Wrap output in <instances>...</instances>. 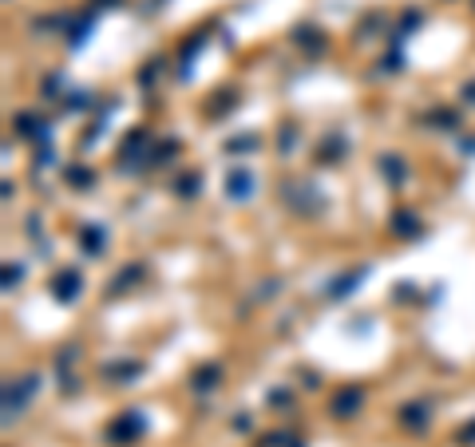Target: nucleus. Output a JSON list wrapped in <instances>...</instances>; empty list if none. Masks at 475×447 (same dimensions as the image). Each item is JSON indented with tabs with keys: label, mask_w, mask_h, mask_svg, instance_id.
Segmentation results:
<instances>
[{
	"label": "nucleus",
	"mask_w": 475,
	"mask_h": 447,
	"mask_svg": "<svg viewBox=\"0 0 475 447\" xmlns=\"http://www.w3.org/2000/svg\"><path fill=\"white\" fill-rule=\"evenodd\" d=\"M139 372V364H107V376H119L115 384H131L127 376H135Z\"/></svg>",
	"instance_id": "13"
},
{
	"label": "nucleus",
	"mask_w": 475,
	"mask_h": 447,
	"mask_svg": "<svg viewBox=\"0 0 475 447\" xmlns=\"http://www.w3.org/2000/svg\"><path fill=\"white\" fill-rule=\"evenodd\" d=\"M400 424L408 431H420V428H427V408L424 404H408L404 412H400Z\"/></svg>",
	"instance_id": "7"
},
{
	"label": "nucleus",
	"mask_w": 475,
	"mask_h": 447,
	"mask_svg": "<svg viewBox=\"0 0 475 447\" xmlns=\"http://www.w3.org/2000/svg\"><path fill=\"white\" fill-rule=\"evenodd\" d=\"M250 186H253V175L246 166H242V171H230V178H226V194H230V198L246 202V198H250Z\"/></svg>",
	"instance_id": "5"
},
{
	"label": "nucleus",
	"mask_w": 475,
	"mask_h": 447,
	"mask_svg": "<svg viewBox=\"0 0 475 447\" xmlns=\"http://www.w3.org/2000/svg\"><path fill=\"white\" fill-rule=\"evenodd\" d=\"M142 431H147V419H142L139 408H131V412H123L119 419H111V424H107V439L115 447H131Z\"/></svg>",
	"instance_id": "1"
},
{
	"label": "nucleus",
	"mask_w": 475,
	"mask_h": 447,
	"mask_svg": "<svg viewBox=\"0 0 475 447\" xmlns=\"http://www.w3.org/2000/svg\"><path fill=\"white\" fill-rule=\"evenodd\" d=\"M40 388V376H20V384H8L4 388V415L12 419V415H20V408L28 404V396Z\"/></svg>",
	"instance_id": "2"
},
{
	"label": "nucleus",
	"mask_w": 475,
	"mask_h": 447,
	"mask_svg": "<svg viewBox=\"0 0 475 447\" xmlns=\"http://www.w3.org/2000/svg\"><path fill=\"white\" fill-rule=\"evenodd\" d=\"M218 376H222V368H218V364L198 368V372H194V388H198V392H202V388H214V384H218Z\"/></svg>",
	"instance_id": "9"
},
{
	"label": "nucleus",
	"mask_w": 475,
	"mask_h": 447,
	"mask_svg": "<svg viewBox=\"0 0 475 447\" xmlns=\"http://www.w3.org/2000/svg\"><path fill=\"white\" fill-rule=\"evenodd\" d=\"M459 439H463V444H467V447H475V424H467V428H463V435H459Z\"/></svg>",
	"instance_id": "17"
},
{
	"label": "nucleus",
	"mask_w": 475,
	"mask_h": 447,
	"mask_svg": "<svg viewBox=\"0 0 475 447\" xmlns=\"http://www.w3.org/2000/svg\"><path fill=\"white\" fill-rule=\"evenodd\" d=\"M345 151V139L337 135V139H325V146H321V162H341L337 155Z\"/></svg>",
	"instance_id": "11"
},
{
	"label": "nucleus",
	"mask_w": 475,
	"mask_h": 447,
	"mask_svg": "<svg viewBox=\"0 0 475 447\" xmlns=\"http://www.w3.org/2000/svg\"><path fill=\"white\" fill-rule=\"evenodd\" d=\"M194 186H198V175H187L182 182H178V186H174V190L182 194V198H190V194H194Z\"/></svg>",
	"instance_id": "15"
},
{
	"label": "nucleus",
	"mask_w": 475,
	"mask_h": 447,
	"mask_svg": "<svg viewBox=\"0 0 475 447\" xmlns=\"http://www.w3.org/2000/svg\"><path fill=\"white\" fill-rule=\"evenodd\" d=\"M463 96H467V103H475V83H467V87H463Z\"/></svg>",
	"instance_id": "18"
},
{
	"label": "nucleus",
	"mask_w": 475,
	"mask_h": 447,
	"mask_svg": "<svg viewBox=\"0 0 475 447\" xmlns=\"http://www.w3.org/2000/svg\"><path fill=\"white\" fill-rule=\"evenodd\" d=\"M139 265H127V270L123 273H119V277H115V285H111L107 289V293H123V289H131V281H135V277H139Z\"/></svg>",
	"instance_id": "12"
},
{
	"label": "nucleus",
	"mask_w": 475,
	"mask_h": 447,
	"mask_svg": "<svg viewBox=\"0 0 475 447\" xmlns=\"http://www.w3.org/2000/svg\"><path fill=\"white\" fill-rule=\"evenodd\" d=\"M420 218L412 214V210H396L392 214V234H400V238H420Z\"/></svg>",
	"instance_id": "6"
},
{
	"label": "nucleus",
	"mask_w": 475,
	"mask_h": 447,
	"mask_svg": "<svg viewBox=\"0 0 475 447\" xmlns=\"http://www.w3.org/2000/svg\"><path fill=\"white\" fill-rule=\"evenodd\" d=\"M384 171L388 178H404V162H392V155H384Z\"/></svg>",
	"instance_id": "16"
},
{
	"label": "nucleus",
	"mask_w": 475,
	"mask_h": 447,
	"mask_svg": "<svg viewBox=\"0 0 475 447\" xmlns=\"http://www.w3.org/2000/svg\"><path fill=\"white\" fill-rule=\"evenodd\" d=\"M79 289H83L79 270H60V273H56V281H52V297H56L60 305H72L79 297Z\"/></svg>",
	"instance_id": "3"
},
{
	"label": "nucleus",
	"mask_w": 475,
	"mask_h": 447,
	"mask_svg": "<svg viewBox=\"0 0 475 447\" xmlns=\"http://www.w3.org/2000/svg\"><path fill=\"white\" fill-rule=\"evenodd\" d=\"M67 178H72L76 186H92V182H95V175H92V171H83V166H72V171H67Z\"/></svg>",
	"instance_id": "14"
},
{
	"label": "nucleus",
	"mask_w": 475,
	"mask_h": 447,
	"mask_svg": "<svg viewBox=\"0 0 475 447\" xmlns=\"http://www.w3.org/2000/svg\"><path fill=\"white\" fill-rule=\"evenodd\" d=\"M361 404H364V392L361 388H357V384H348V388H341V392H337V396H332V415H337V419H352V415L361 412Z\"/></svg>",
	"instance_id": "4"
},
{
	"label": "nucleus",
	"mask_w": 475,
	"mask_h": 447,
	"mask_svg": "<svg viewBox=\"0 0 475 447\" xmlns=\"http://www.w3.org/2000/svg\"><path fill=\"white\" fill-rule=\"evenodd\" d=\"M364 273L368 270H352V273H345V277H337L329 285V297H348V293L357 289V281H364Z\"/></svg>",
	"instance_id": "8"
},
{
	"label": "nucleus",
	"mask_w": 475,
	"mask_h": 447,
	"mask_svg": "<svg viewBox=\"0 0 475 447\" xmlns=\"http://www.w3.org/2000/svg\"><path fill=\"white\" fill-rule=\"evenodd\" d=\"M79 238H83V246L92 250V257H99V246H103V230H99V226H87Z\"/></svg>",
	"instance_id": "10"
}]
</instances>
